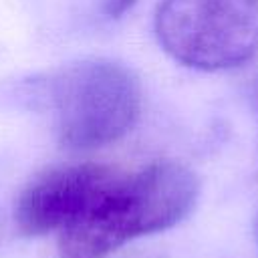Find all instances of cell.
<instances>
[{"instance_id": "cell-1", "label": "cell", "mask_w": 258, "mask_h": 258, "mask_svg": "<svg viewBox=\"0 0 258 258\" xmlns=\"http://www.w3.org/2000/svg\"><path fill=\"white\" fill-rule=\"evenodd\" d=\"M200 196L198 175L175 161H155L119 175L99 200L58 232L60 258H107L139 236L179 224Z\"/></svg>"}, {"instance_id": "cell-2", "label": "cell", "mask_w": 258, "mask_h": 258, "mask_svg": "<svg viewBox=\"0 0 258 258\" xmlns=\"http://www.w3.org/2000/svg\"><path fill=\"white\" fill-rule=\"evenodd\" d=\"M56 133L69 149H97L127 135L141 113L137 75L109 58L83 60L54 73L46 85Z\"/></svg>"}, {"instance_id": "cell-3", "label": "cell", "mask_w": 258, "mask_h": 258, "mask_svg": "<svg viewBox=\"0 0 258 258\" xmlns=\"http://www.w3.org/2000/svg\"><path fill=\"white\" fill-rule=\"evenodd\" d=\"M155 34L183 67L236 69L258 54V0H161Z\"/></svg>"}, {"instance_id": "cell-4", "label": "cell", "mask_w": 258, "mask_h": 258, "mask_svg": "<svg viewBox=\"0 0 258 258\" xmlns=\"http://www.w3.org/2000/svg\"><path fill=\"white\" fill-rule=\"evenodd\" d=\"M119 175L117 169L99 163L46 169L18 196L14 222L24 236L60 232L87 212Z\"/></svg>"}, {"instance_id": "cell-5", "label": "cell", "mask_w": 258, "mask_h": 258, "mask_svg": "<svg viewBox=\"0 0 258 258\" xmlns=\"http://www.w3.org/2000/svg\"><path fill=\"white\" fill-rule=\"evenodd\" d=\"M137 0H105L103 2V12L111 18H117L121 14H125Z\"/></svg>"}, {"instance_id": "cell-6", "label": "cell", "mask_w": 258, "mask_h": 258, "mask_svg": "<svg viewBox=\"0 0 258 258\" xmlns=\"http://www.w3.org/2000/svg\"><path fill=\"white\" fill-rule=\"evenodd\" d=\"M254 234H256V246H258V216H256V222H254Z\"/></svg>"}]
</instances>
